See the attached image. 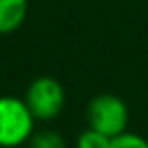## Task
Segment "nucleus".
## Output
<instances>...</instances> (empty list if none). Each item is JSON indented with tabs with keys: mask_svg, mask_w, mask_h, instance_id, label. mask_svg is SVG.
Returning a JSON list of instances; mask_svg holds the SVG:
<instances>
[{
	"mask_svg": "<svg viewBox=\"0 0 148 148\" xmlns=\"http://www.w3.org/2000/svg\"><path fill=\"white\" fill-rule=\"evenodd\" d=\"M36 118L17 96H0V148H17L30 141Z\"/></svg>",
	"mask_w": 148,
	"mask_h": 148,
	"instance_id": "obj_1",
	"label": "nucleus"
},
{
	"mask_svg": "<svg viewBox=\"0 0 148 148\" xmlns=\"http://www.w3.org/2000/svg\"><path fill=\"white\" fill-rule=\"evenodd\" d=\"M88 127L114 139L127 131L130 109L126 101L114 94H98L88 101L86 107Z\"/></svg>",
	"mask_w": 148,
	"mask_h": 148,
	"instance_id": "obj_2",
	"label": "nucleus"
},
{
	"mask_svg": "<svg viewBox=\"0 0 148 148\" xmlns=\"http://www.w3.org/2000/svg\"><path fill=\"white\" fill-rule=\"evenodd\" d=\"M26 105L36 122H51L58 118L66 105V90L58 79L51 75L36 77L25 92Z\"/></svg>",
	"mask_w": 148,
	"mask_h": 148,
	"instance_id": "obj_3",
	"label": "nucleus"
},
{
	"mask_svg": "<svg viewBox=\"0 0 148 148\" xmlns=\"http://www.w3.org/2000/svg\"><path fill=\"white\" fill-rule=\"evenodd\" d=\"M28 17V0H0V36L17 32Z\"/></svg>",
	"mask_w": 148,
	"mask_h": 148,
	"instance_id": "obj_4",
	"label": "nucleus"
},
{
	"mask_svg": "<svg viewBox=\"0 0 148 148\" xmlns=\"http://www.w3.org/2000/svg\"><path fill=\"white\" fill-rule=\"evenodd\" d=\"M26 145H28V148H68L66 139L56 130H51V127L34 131Z\"/></svg>",
	"mask_w": 148,
	"mask_h": 148,
	"instance_id": "obj_5",
	"label": "nucleus"
},
{
	"mask_svg": "<svg viewBox=\"0 0 148 148\" xmlns=\"http://www.w3.org/2000/svg\"><path fill=\"white\" fill-rule=\"evenodd\" d=\"M111 143L112 139H109L107 135L99 133L92 127H86L79 133L75 141V148H111Z\"/></svg>",
	"mask_w": 148,
	"mask_h": 148,
	"instance_id": "obj_6",
	"label": "nucleus"
},
{
	"mask_svg": "<svg viewBox=\"0 0 148 148\" xmlns=\"http://www.w3.org/2000/svg\"><path fill=\"white\" fill-rule=\"evenodd\" d=\"M111 148H148V141L139 133L126 131V133L112 139Z\"/></svg>",
	"mask_w": 148,
	"mask_h": 148,
	"instance_id": "obj_7",
	"label": "nucleus"
}]
</instances>
